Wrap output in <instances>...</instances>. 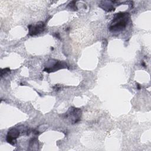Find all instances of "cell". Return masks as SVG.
Segmentation results:
<instances>
[{
    "mask_svg": "<svg viewBox=\"0 0 151 151\" xmlns=\"http://www.w3.org/2000/svg\"><path fill=\"white\" fill-rule=\"evenodd\" d=\"M110 1H101L100 4L99 6L107 12H110L114 11V8L112 4H110Z\"/></svg>",
    "mask_w": 151,
    "mask_h": 151,
    "instance_id": "5b68a950",
    "label": "cell"
},
{
    "mask_svg": "<svg viewBox=\"0 0 151 151\" xmlns=\"http://www.w3.org/2000/svg\"><path fill=\"white\" fill-rule=\"evenodd\" d=\"M69 68L67 63L65 62L58 61V60H55V63L52 65H48L47 67H46L44 69V72H47L48 73L51 72H56L60 69Z\"/></svg>",
    "mask_w": 151,
    "mask_h": 151,
    "instance_id": "277c9868",
    "label": "cell"
},
{
    "mask_svg": "<svg viewBox=\"0 0 151 151\" xmlns=\"http://www.w3.org/2000/svg\"><path fill=\"white\" fill-rule=\"evenodd\" d=\"M130 18L129 13L120 12L116 14L109 26L110 32L119 33L124 31L129 23Z\"/></svg>",
    "mask_w": 151,
    "mask_h": 151,
    "instance_id": "6da1fadb",
    "label": "cell"
},
{
    "mask_svg": "<svg viewBox=\"0 0 151 151\" xmlns=\"http://www.w3.org/2000/svg\"><path fill=\"white\" fill-rule=\"evenodd\" d=\"M136 86L138 87V89H140V86L139 84L136 83Z\"/></svg>",
    "mask_w": 151,
    "mask_h": 151,
    "instance_id": "30bf717a",
    "label": "cell"
},
{
    "mask_svg": "<svg viewBox=\"0 0 151 151\" xmlns=\"http://www.w3.org/2000/svg\"><path fill=\"white\" fill-rule=\"evenodd\" d=\"M81 110L79 108L71 107L65 114V118L69 119L72 124H75L80 121L81 117Z\"/></svg>",
    "mask_w": 151,
    "mask_h": 151,
    "instance_id": "7a4b0ae2",
    "label": "cell"
},
{
    "mask_svg": "<svg viewBox=\"0 0 151 151\" xmlns=\"http://www.w3.org/2000/svg\"><path fill=\"white\" fill-rule=\"evenodd\" d=\"M76 4V1H72L69 4V6L70 7V9H72V10H77V8H76V6L75 5Z\"/></svg>",
    "mask_w": 151,
    "mask_h": 151,
    "instance_id": "9c48e42d",
    "label": "cell"
},
{
    "mask_svg": "<svg viewBox=\"0 0 151 151\" xmlns=\"http://www.w3.org/2000/svg\"><path fill=\"white\" fill-rule=\"evenodd\" d=\"M11 72V70L9 68H6V69H3L1 70V78L5 76L6 74L9 73Z\"/></svg>",
    "mask_w": 151,
    "mask_h": 151,
    "instance_id": "ba28073f",
    "label": "cell"
},
{
    "mask_svg": "<svg viewBox=\"0 0 151 151\" xmlns=\"http://www.w3.org/2000/svg\"><path fill=\"white\" fill-rule=\"evenodd\" d=\"M6 140H7V142L8 143H10V144H11V145H13V146L15 145L17 143V139H15V138L8 135L7 136Z\"/></svg>",
    "mask_w": 151,
    "mask_h": 151,
    "instance_id": "52a82bcc",
    "label": "cell"
},
{
    "mask_svg": "<svg viewBox=\"0 0 151 151\" xmlns=\"http://www.w3.org/2000/svg\"><path fill=\"white\" fill-rule=\"evenodd\" d=\"M20 133V132L18 129L16 128H13L8 131L7 135L15 139H17L19 136Z\"/></svg>",
    "mask_w": 151,
    "mask_h": 151,
    "instance_id": "8992f818",
    "label": "cell"
},
{
    "mask_svg": "<svg viewBox=\"0 0 151 151\" xmlns=\"http://www.w3.org/2000/svg\"><path fill=\"white\" fill-rule=\"evenodd\" d=\"M28 34L31 36H36L43 33L45 29V24L43 22H39L33 25H28Z\"/></svg>",
    "mask_w": 151,
    "mask_h": 151,
    "instance_id": "3957f363",
    "label": "cell"
}]
</instances>
